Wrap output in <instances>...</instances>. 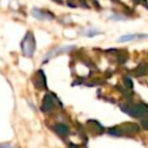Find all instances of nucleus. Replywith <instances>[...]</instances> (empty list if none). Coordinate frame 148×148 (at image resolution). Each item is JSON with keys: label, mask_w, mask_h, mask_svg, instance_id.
<instances>
[{"label": "nucleus", "mask_w": 148, "mask_h": 148, "mask_svg": "<svg viewBox=\"0 0 148 148\" xmlns=\"http://www.w3.org/2000/svg\"><path fill=\"white\" fill-rule=\"evenodd\" d=\"M22 52L25 57H32L34 52H35V46H36V43H35V37L32 35V32H28L24 37V39L22 40Z\"/></svg>", "instance_id": "1"}, {"label": "nucleus", "mask_w": 148, "mask_h": 148, "mask_svg": "<svg viewBox=\"0 0 148 148\" xmlns=\"http://www.w3.org/2000/svg\"><path fill=\"white\" fill-rule=\"evenodd\" d=\"M148 34H127V35H123L120 36L117 42L118 43H126V42H132V40H138V39H142V38H147Z\"/></svg>", "instance_id": "2"}, {"label": "nucleus", "mask_w": 148, "mask_h": 148, "mask_svg": "<svg viewBox=\"0 0 148 148\" xmlns=\"http://www.w3.org/2000/svg\"><path fill=\"white\" fill-rule=\"evenodd\" d=\"M73 47H74L73 45H68V46L59 47V49H57V50L54 49L53 51H51V52L47 53V58H51V57H53V56H56V54H58V53H60V52H68V51H71Z\"/></svg>", "instance_id": "3"}, {"label": "nucleus", "mask_w": 148, "mask_h": 148, "mask_svg": "<svg viewBox=\"0 0 148 148\" xmlns=\"http://www.w3.org/2000/svg\"><path fill=\"white\" fill-rule=\"evenodd\" d=\"M32 15H34L35 17L39 18V20H45V18H46V17L49 16V15H47L46 13H42V12H40L39 9H36V8H35V9L32 10ZM50 17H51V16H50Z\"/></svg>", "instance_id": "4"}, {"label": "nucleus", "mask_w": 148, "mask_h": 148, "mask_svg": "<svg viewBox=\"0 0 148 148\" xmlns=\"http://www.w3.org/2000/svg\"><path fill=\"white\" fill-rule=\"evenodd\" d=\"M54 128H56V132L58 134H66L67 133V127L65 125H62V124H57Z\"/></svg>", "instance_id": "5"}, {"label": "nucleus", "mask_w": 148, "mask_h": 148, "mask_svg": "<svg viewBox=\"0 0 148 148\" xmlns=\"http://www.w3.org/2000/svg\"><path fill=\"white\" fill-rule=\"evenodd\" d=\"M98 34H101V32H99V31H97V30H92V29H90V30L87 32V35H88L89 37H92V36L98 35Z\"/></svg>", "instance_id": "6"}, {"label": "nucleus", "mask_w": 148, "mask_h": 148, "mask_svg": "<svg viewBox=\"0 0 148 148\" xmlns=\"http://www.w3.org/2000/svg\"><path fill=\"white\" fill-rule=\"evenodd\" d=\"M0 147H8V145H0Z\"/></svg>", "instance_id": "7"}]
</instances>
